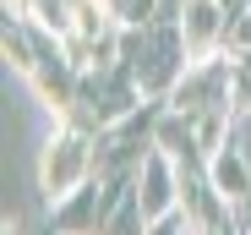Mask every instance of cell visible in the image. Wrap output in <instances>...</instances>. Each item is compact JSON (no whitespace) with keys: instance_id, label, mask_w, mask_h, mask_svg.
<instances>
[{"instance_id":"cell-1","label":"cell","mask_w":251,"mask_h":235,"mask_svg":"<svg viewBox=\"0 0 251 235\" xmlns=\"http://www.w3.org/2000/svg\"><path fill=\"white\" fill-rule=\"evenodd\" d=\"M88 170H93L88 137L82 131H55L44 142V159H38V186H44L50 203H66V197H76V186L88 181Z\"/></svg>"},{"instance_id":"cell-2","label":"cell","mask_w":251,"mask_h":235,"mask_svg":"<svg viewBox=\"0 0 251 235\" xmlns=\"http://www.w3.org/2000/svg\"><path fill=\"white\" fill-rule=\"evenodd\" d=\"M219 0H186V22H180V44L191 60H202L207 50H213V38H219Z\"/></svg>"},{"instance_id":"cell-3","label":"cell","mask_w":251,"mask_h":235,"mask_svg":"<svg viewBox=\"0 0 251 235\" xmlns=\"http://www.w3.org/2000/svg\"><path fill=\"white\" fill-rule=\"evenodd\" d=\"M164 208H170V164L158 159H148V191H142V219L153 224V219H164Z\"/></svg>"}]
</instances>
